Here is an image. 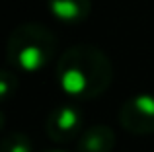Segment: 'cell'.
I'll use <instances>...</instances> for the list:
<instances>
[{
    "label": "cell",
    "instance_id": "obj_8",
    "mask_svg": "<svg viewBox=\"0 0 154 152\" xmlns=\"http://www.w3.org/2000/svg\"><path fill=\"white\" fill-rule=\"evenodd\" d=\"M18 88H20L18 76L8 68H0V103L8 102L18 92Z\"/></svg>",
    "mask_w": 154,
    "mask_h": 152
},
{
    "label": "cell",
    "instance_id": "obj_4",
    "mask_svg": "<svg viewBox=\"0 0 154 152\" xmlns=\"http://www.w3.org/2000/svg\"><path fill=\"white\" fill-rule=\"evenodd\" d=\"M119 123L133 135L154 133V94H135L123 102L119 109Z\"/></svg>",
    "mask_w": 154,
    "mask_h": 152
},
{
    "label": "cell",
    "instance_id": "obj_5",
    "mask_svg": "<svg viewBox=\"0 0 154 152\" xmlns=\"http://www.w3.org/2000/svg\"><path fill=\"white\" fill-rule=\"evenodd\" d=\"M47 12L60 23L76 26L88 20L92 0H47Z\"/></svg>",
    "mask_w": 154,
    "mask_h": 152
},
{
    "label": "cell",
    "instance_id": "obj_9",
    "mask_svg": "<svg viewBox=\"0 0 154 152\" xmlns=\"http://www.w3.org/2000/svg\"><path fill=\"white\" fill-rule=\"evenodd\" d=\"M4 125H6V115H4L2 109H0V131L4 129Z\"/></svg>",
    "mask_w": 154,
    "mask_h": 152
},
{
    "label": "cell",
    "instance_id": "obj_6",
    "mask_svg": "<svg viewBox=\"0 0 154 152\" xmlns=\"http://www.w3.org/2000/svg\"><path fill=\"white\" fill-rule=\"evenodd\" d=\"M115 148V133L109 125L98 123L82 131L76 150L78 152H113Z\"/></svg>",
    "mask_w": 154,
    "mask_h": 152
},
{
    "label": "cell",
    "instance_id": "obj_2",
    "mask_svg": "<svg viewBox=\"0 0 154 152\" xmlns=\"http://www.w3.org/2000/svg\"><path fill=\"white\" fill-rule=\"evenodd\" d=\"M59 49V39L47 26L26 22L10 31L6 41V61L22 72L33 74L49 66Z\"/></svg>",
    "mask_w": 154,
    "mask_h": 152
},
{
    "label": "cell",
    "instance_id": "obj_3",
    "mask_svg": "<svg viewBox=\"0 0 154 152\" xmlns=\"http://www.w3.org/2000/svg\"><path fill=\"white\" fill-rule=\"evenodd\" d=\"M82 109L76 103H60L53 107L45 121V133L57 144L72 142L82 135Z\"/></svg>",
    "mask_w": 154,
    "mask_h": 152
},
{
    "label": "cell",
    "instance_id": "obj_1",
    "mask_svg": "<svg viewBox=\"0 0 154 152\" xmlns=\"http://www.w3.org/2000/svg\"><path fill=\"white\" fill-rule=\"evenodd\" d=\"M60 92L72 99L100 98L113 82V65L100 47L78 43L63 51L55 66Z\"/></svg>",
    "mask_w": 154,
    "mask_h": 152
},
{
    "label": "cell",
    "instance_id": "obj_10",
    "mask_svg": "<svg viewBox=\"0 0 154 152\" xmlns=\"http://www.w3.org/2000/svg\"><path fill=\"white\" fill-rule=\"evenodd\" d=\"M41 152H68V150H63V148H49V150H41Z\"/></svg>",
    "mask_w": 154,
    "mask_h": 152
},
{
    "label": "cell",
    "instance_id": "obj_7",
    "mask_svg": "<svg viewBox=\"0 0 154 152\" xmlns=\"http://www.w3.org/2000/svg\"><path fill=\"white\" fill-rule=\"evenodd\" d=\"M0 152H33V142L26 133H8L0 141Z\"/></svg>",
    "mask_w": 154,
    "mask_h": 152
}]
</instances>
